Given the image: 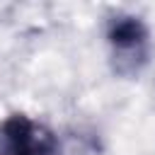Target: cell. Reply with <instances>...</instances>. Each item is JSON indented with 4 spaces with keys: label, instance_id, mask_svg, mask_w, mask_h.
<instances>
[{
    "label": "cell",
    "instance_id": "obj_2",
    "mask_svg": "<svg viewBox=\"0 0 155 155\" xmlns=\"http://www.w3.org/2000/svg\"><path fill=\"white\" fill-rule=\"evenodd\" d=\"M56 136L36 119L15 111L0 121V155H56Z\"/></svg>",
    "mask_w": 155,
    "mask_h": 155
},
{
    "label": "cell",
    "instance_id": "obj_1",
    "mask_svg": "<svg viewBox=\"0 0 155 155\" xmlns=\"http://www.w3.org/2000/svg\"><path fill=\"white\" fill-rule=\"evenodd\" d=\"M107 46L116 75L133 78L150 61V31L138 15L114 12L107 19Z\"/></svg>",
    "mask_w": 155,
    "mask_h": 155
}]
</instances>
